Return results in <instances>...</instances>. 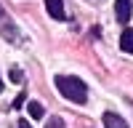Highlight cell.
Returning <instances> with one entry per match:
<instances>
[{"mask_svg":"<svg viewBox=\"0 0 133 128\" xmlns=\"http://www.w3.org/2000/svg\"><path fill=\"white\" fill-rule=\"evenodd\" d=\"M56 88H59V93L64 99H69L75 104H85V99H88V88H85V83L80 78H69V75L64 78V75H59L56 78Z\"/></svg>","mask_w":133,"mask_h":128,"instance_id":"1","label":"cell"},{"mask_svg":"<svg viewBox=\"0 0 133 128\" xmlns=\"http://www.w3.org/2000/svg\"><path fill=\"white\" fill-rule=\"evenodd\" d=\"M0 35H3L8 43H21V32H19V27L14 24V21L8 19V14L3 11V5H0Z\"/></svg>","mask_w":133,"mask_h":128,"instance_id":"2","label":"cell"},{"mask_svg":"<svg viewBox=\"0 0 133 128\" xmlns=\"http://www.w3.org/2000/svg\"><path fill=\"white\" fill-rule=\"evenodd\" d=\"M130 0H115V14H117V21L120 24H128V19H130Z\"/></svg>","mask_w":133,"mask_h":128,"instance_id":"3","label":"cell"},{"mask_svg":"<svg viewBox=\"0 0 133 128\" xmlns=\"http://www.w3.org/2000/svg\"><path fill=\"white\" fill-rule=\"evenodd\" d=\"M45 8H48V14L51 19H64V0H45Z\"/></svg>","mask_w":133,"mask_h":128,"instance_id":"4","label":"cell"},{"mask_svg":"<svg viewBox=\"0 0 133 128\" xmlns=\"http://www.w3.org/2000/svg\"><path fill=\"white\" fill-rule=\"evenodd\" d=\"M104 125L107 128H128V123L120 115H115V112H104Z\"/></svg>","mask_w":133,"mask_h":128,"instance_id":"5","label":"cell"},{"mask_svg":"<svg viewBox=\"0 0 133 128\" xmlns=\"http://www.w3.org/2000/svg\"><path fill=\"white\" fill-rule=\"evenodd\" d=\"M120 48L125 53H133V29H125L123 37H120Z\"/></svg>","mask_w":133,"mask_h":128,"instance_id":"6","label":"cell"},{"mask_svg":"<svg viewBox=\"0 0 133 128\" xmlns=\"http://www.w3.org/2000/svg\"><path fill=\"white\" fill-rule=\"evenodd\" d=\"M27 110H29V117H35V120H40V117H43V112H45L40 101H29V104H27Z\"/></svg>","mask_w":133,"mask_h":128,"instance_id":"7","label":"cell"},{"mask_svg":"<svg viewBox=\"0 0 133 128\" xmlns=\"http://www.w3.org/2000/svg\"><path fill=\"white\" fill-rule=\"evenodd\" d=\"M8 78L14 80V83H24V75H21V69H16V67L11 69V75H8Z\"/></svg>","mask_w":133,"mask_h":128,"instance_id":"8","label":"cell"},{"mask_svg":"<svg viewBox=\"0 0 133 128\" xmlns=\"http://www.w3.org/2000/svg\"><path fill=\"white\" fill-rule=\"evenodd\" d=\"M45 128H64V120H61V117H51Z\"/></svg>","mask_w":133,"mask_h":128,"instance_id":"9","label":"cell"},{"mask_svg":"<svg viewBox=\"0 0 133 128\" xmlns=\"http://www.w3.org/2000/svg\"><path fill=\"white\" fill-rule=\"evenodd\" d=\"M21 104H27V93H24V91H21V93L16 96V101H14V107H16V110H21Z\"/></svg>","mask_w":133,"mask_h":128,"instance_id":"10","label":"cell"},{"mask_svg":"<svg viewBox=\"0 0 133 128\" xmlns=\"http://www.w3.org/2000/svg\"><path fill=\"white\" fill-rule=\"evenodd\" d=\"M16 128H32V125H29L27 120H19V123H16Z\"/></svg>","mask_w":133,"mask_h":128,"instance_id":"11","label":"cell"},{"mask_svg":"<svg viewBox=\"0 0 133 128\" xmlns=\"http://www.w3.org/2000/svg\"><path fill=\"white\" fill-rule=\"evenodd\" d=\"M0 91H3V80H0Z\"/></svg>","mask_w":133,"mask_h":128,"instance_id":"12","label":"cell"}]
</instances>
